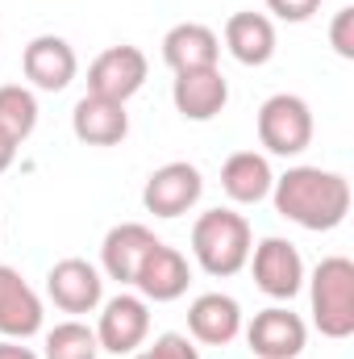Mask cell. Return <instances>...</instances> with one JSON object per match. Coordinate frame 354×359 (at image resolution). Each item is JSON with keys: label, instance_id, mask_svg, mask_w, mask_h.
<instances>
[{"label": "cell", "instance_id": "5", "mask_svg": "<svg viewBox=\"0 0 354 359\" xmlns=\"http://www.w3.org/2000/svg\"><path fill=\"white\" fill-rule=\"evenodd\" d=\"M146 76H150L146 55H142L138 46L121 42V46H108V50H100V55L92 59L88 92L92 96H104V100H121V104H125L129 96L142 92Z\"/></svg>", "mask_w": 354, "mask_h": 359}, {"label": "cell", "instance_id": "20", "mask_svg": "<svg viewBox=\"0 0 354 359\" xmlns=\"http://www.w3.org/2000/svg\"><path fill=\"white\" fill-rule=\"evenodd\" d=\"M271 184H275V172H271L267 155H259V151H238L221 168V188L238 205H259V201H267L271 196Z\"/></svg>", "mask_w": 354, "mask_h": 359}, {"label": "cell", "instance_id": "21", "mask_svg": "<svg viewBox=\"0 0 354 359\" xmlns=\"http://www.w3.org/2000/svg\"><path fill=\"white\" fill-rule=\"evenodd\" d=\"M34 130H38V96L25 84H4L0 88V134L21 147Z\"/></svg>", "mask_w": 354, "mask_h": 359}, {"label": "cell", "instance_id": "22", "mask_svg": "<svg viewBox=\"0 0 354 359\" xmlns=\"http://www.w3.org/2000/svg\"><path fill=\"white\" fill-rule=\"evenodd\" d=\"M96 355H100L96 330L84 326L80 318L59 322L55 330H46V351H42V359H96Z\"/></svg>", "mask_w": 354, "mask_h": 359}, {"label": "cell", "instance_id": "8", "mask_svg": "<svg viewBox=\"0 0 354 359\" xmlns=\"http://www.w3.org/2000/svg\"><path fill=\"white\" fill-rule=\"evenodd\" d=\"M250 271L255 284L275 301H292L304 288V259L288 238H263L259 247H250Z\"/></svg>", "mask_w": 354, "mask_h": 359}, {"label": "cell", "instance_id": "14", "mask_svg": "<svg viewBox=\"0 0 354 359\" xmlns=\"http://www.w3.org/2000/svg\"><path fill=\"white\" fill-rule=\"evenodd\" d=\"M155 243H163V238H155V230L142 226V222L113 226L104 234V243H100V268H104V276L117 280V284H134V276H138L142 259L150 255Z\"/></svg>", "mask_w": 354, "mask_h": 359}, {"label": "cell", "instance_id": "4", "mask_svg": "<svg viewBox=\"0 0 354 359\" xmlns=\"http://www.w3.org/2000/svg\"><path fill=\"white\" fill-rule=\"evenodd\" d=\"M255 126H259V142L271 155H283V159L309 151V142H313V109L296 92L267 96Z\"/></svg>", "mask_w": 354, "mask_h": 359}, {"label": "cell", "instance_id": "27", "mask_svg": "<svg viewBox=\"0 0 354 359\" xmlns=\"http://www.w3.org/2000/svg\"><path fill=\"white\" fill-rule=\"evenodd\" d=\"M13 159H17V142H13V138H4V134H0V176H4V172H8V168H13Z\"/></svg>", "mask_w": 354, "mask_h": 359}, {"label": "cell", "instance_id": "12", "mask_svg": "<svg viewBox=\"0 0 354 359\" xmlns=\"http://www.w3.org/2000/svg\"><path fill=\"white\" fill-rule=\"evenodd\" d=\"M171 100H176L183 121H213L229 104V80L221 67H196V72H176L171 80Z\"/></svg>", "mask_w": 354, "mask_h": 359}, {"label": "cell", "instance_id": "16", "mask_svg": "<svg viewBox=\"0 0 354 359\" xmlns=\"http://www.w3.org/2000/svg\"><path fill=\"white\" fill-rule=\"evenodd\" d=\"M71 130L84 147H117L129 134V113L121 100H104V96H80V104L71 109Z\"/></svg>", "mask_w": 354, "mask_h": 359}, {"label": "cell", "instance_id": "13", "mask_svg": "<svg viewBox=\"0 0 354 359\" xmlns=\"http://www.w3.org/2000/svg\"><path fill=\"white\" fill-rule=\"evenodd\" d=\"M192 284V268L187 259L179 255L176 247L167 243H155L150 255L142 259V268L134 276V288L142 292V301H155V305H167V301H179Z\"/></svg>", "mask_w": 354, "mask_h": 359}, {"label": "cell", "instance_id": "7", "mask_svg": "<svg viewBox=\"0 0 354 359\" xmlns=\"http://www.w3.org/2000/svg\"><path fill=\"white\" fill-rule=\"evenodd\" d=\"M200 192H204L200 168L187 159H176V163H163L159 172H150L146 188H142V205L155 217H183L187 209H196Z\"/></svg>", "mask_w": 354, "mask_h": 359}, {"label": "cell", "instance_id": "19", "mask_svg": "<svg viewBox=\"0 0 354 359\" xmlns=\"http://www.w3.org/2000/svg\"><path fill=\"white\" fill-rule=\"evenodd\" d=\"M225 50L242 67H263V63H271V55H275V25H271V17L250 13V8L234 13L225 21Z\"/></svg>", "mask_w": 354, "mask_h": 359}, {"label": "cell", "instance_id": "9", "mask_svg": "<svg viewBox=\"0 0 354 359\" xmlns=\"http://www.w3.org/2000/svg\"><path fill=\"white\" fill-rule=\"evenodd\" d=\"M46 297L63 309V313H96L104 301V280L100 268H92L88 259H59L46 271Z\"/></svg>", "mask_w": 354, "mask_h": 359}, {"label": "cell", "instance_id": "2", "mask_svg": "<svg viewBox=\"0 0 354 359\" xmlns=\"http://www.w3.org/2000/svg\"><path fill=\"white\" fill-rule=\"evenodd\" d=\"M250 247H255L250 222L242 213H234V209H208L192 226V255H196L200 268L208 276H217V280L238 276L246 268Z\"/></svg>", "mask_w": 354, "mask_h": 359}, {"label": "cell", "instance_id": "24", "mask_svg": "<svg viewBox=\"0 0 354 359\" xmlns=\"http://www.w3.org/2000/svg\"><path fill=\"white\" fill-rule=\"evenodd\" d=\"M330 46L342 59H354V4L334 13V21H330Z\"/></svg>", "mask_w": 354, "mask_h": 359}, {"label": "cell", "instance_id": "28", "mask_svg": "<svg viewBox=\"0 0 354 359\" xmlns=\"http://www.w3.org/2000/svg\"><path fill=\"white\" fill-rule=\"evenodd\" d=\"M129 359H146V351H142V355H138V351H134V355H129Z\"/></svg>", "mask_w": 354, "mask_h": 359}, {"label": "cell", "instance_id": "10", "mask_svg": "<svg viewBox=\"0 0 354 359\" xmlns=\"http://www.w3.org/2000/svg\"><path fill=\"white\" fill-rule=\"evenodd\" d=\"M246 343L259 359H296L309 343V326L300 313L271 305V309H259L255 322L246 326Z\"/></svg>", "mask_w": 354, "mask_h": 359}, {"label": "cell", "instance_id": "6", "mask_svg": "<svg viewBox=\"0 0 354 359\" xmlns=\"http://www.w3.org/2000/svg\"><path fill=\"white\" fill-rule=\"evenodd\" d=\"M150 334V309L142 297L134 292H117L113 301H104L100 322H96V343L108 355H134Z\"/></svg>", "mask_w": 354, "mask_h": 359}, {"label": "cell", "instance_id": "1", "mask_svg": "<svg viewBox=\"0 0 354 359\" xmlns=\"http://www.w3.org/2000/svg\"><path fill=\"white\" fill-rule=\"evenodd\" d=\"M275 213L304 230H338L351 213V180L325 168H288L271 184Z\"/></svg>", "mask_w": 354, "mask_h": 359}, {"label": "cell", "instance_id": "11", "mask_svg": "<svg viewBox=\"0 0 354 359\" xmlns=\"http://www.w3.org/2000/svg\"><path fill=\"white\" fill-rule=\"evenodd\" d=\"M21 72H25V80L38 92H63L76 80L80 59H76V46H71L67 38H59V34H38V38L25 46V55H21Z\"/></svg>", "mask_w": 354, "mask_h": 359}, {"label": "cell", "instance_id": "3", "mask_svg": "<svg viewBox=\"0 0 354 359\" xmlns=\"http://www.w3.org/2000/svg\"><path fill=\"white\" fill-rule=\"evenodd\" d=\"M309 301H313V326L325 339H351L354 334V264L346 255H325L313 268Z\"/></svg>", "mask_w": 354, "mask_h": 359}, {"label": "cell", "instance_id": "26", "mask_svg": "<svg viewBox=\"0 0 354 359\" xmlns=\"http://www.w3.org/2000/svg\"><path fill=\"white\" fill-rule=\"evenodd\" d=\"M0 359H38L29 347H21V339H0Z\"/></svg>", "mask_w": 354, "mask_h": 359}, {"label": "cell", "instance_id": "25", "mask_svg": "<svg viewBox=\"0 0 354 359\" xmlns=\"http://www.w3.org/2000/svg\"><path fill=\"white\" fill-rule=\"evenodd\" d=\"M267 8H271L279 21H292V25H300V21H309V17L321 8V0H267Z\"/></svg>", "mask_w": 354, "mask_h": 359}, {"label": "cell", "instance_id": "17", "mask_svg": "<svg viewBox=\"0 0 354 359\" xmlns=\"http://www.w3.org/2000/svg\"><path fill=\"white\" fill-rule=\"evenodd\" d=\"M187 330L204 347H225L242 334V305L225 292H204L187 309Z\"/></svg>", "mask_w": 354, "mask_h": 359}, {"label": "cell", "instance_id": "15", "mask_svg": "<svg viewBox=\"0 0 354 359\" xmlns=\"http://www.w3.org/2000/svg\"><path fill=\"white\" fill-rule=\"evenodd\" d=\"M38 330H42V301H38V292L21 280L17 268L0 264V334L25 343Z\"/></svg>", "mask_w": 354, "mask_h": 359}, {"label": "cell", "instance_id": "23", "mask_svg": "<svg viewBox=\"0 0 354 359\" xmlns=\"http://www.w3.org/2000/svg\"><path fill=\"white\" fill-rule=\"evenodd\" d=\"M146 359H200V351H196V343H192L187 334L167 330V334L155 339V347L146 351Z\"/></svg>", "mask_w": 354, "mask_h": 359}, {"label": "cell", "instance_id": "18", "mask_svg": "<svg viewBox=\"0 0 354 359\" xmlns=\"http://www.w3.org/2000/svg\"><path fill=\"white\" fill-rule=\"evenodd\" d=\"M217 59H221V38L200 21H179L163 34V63L171 72L217 67Z\"/></svg>", "mask_w": 354, "mask_h": 359}]
</instances>
